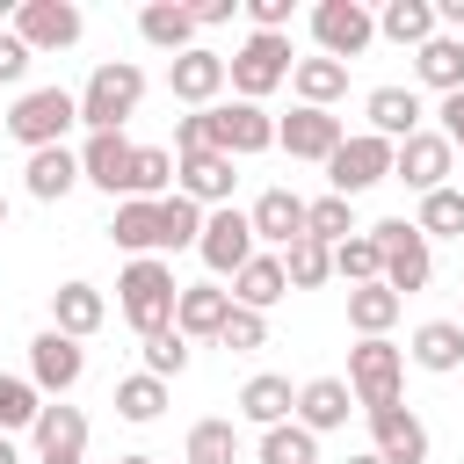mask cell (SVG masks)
I'll return each mask as SVG.
<instances>
[{
	"label": "cell",
	"mask_w": 464,
	"mask_h": 464,
	"mask_svg": "<svg viewBox=\"0 0 464 464\" xmlns=\"http://www.w3.org/2000/svg\"><path fill=\"white\" fill-rule=\"evenodd\" d=\"M174 304H181V283H174V261H123L116 268V312L138 341L152 334H174Z\"/></svg>",
	"instance_id": "1"
},
{
	"label": "cell",
	"mask_w": 464,
	"mask_h": 464,
	"mask_svg": "<svg viewBox=\"0 0 464 464\" xmlns=\"http://www.w3.org/2000/svg\"><path fill=\"white\" fill-rule=\"evenodd\" d=\"M0 123H7V138H14L22 152L72 145V130H80V94H72V87H22Z\"/></svg>",
	"instance_id": "2"
},
{
	"label": "cell",
	"mask_w": 464,
	"mask_h": 464,
	"mask_svg": "<svg viewBox=\"0 0 464 464\" xmlns=\"http://www.w3.org/2000/svg\"><path fill=\"white\" fill-rule=\"evenodd\" d=\"M145 102V65L138 58H102L80 87V130H123Z\"/></svg>",
	"instance_id": "3"
},
{
	"label": "cell",
	"mask_w": 464,
	"mask_h": 464,
	"mask_svg": "<svg viewBox=\"0 0 464 464\" xmlns=\"http://www.w3.org/2000/svg\"><path fill=\"white\" fill-rule=\"evenodd\" d=\"M290 65H297L290 36H261V29H246V36L232 44V58H225L232 102H261V109H268V94H276V87H290Z\"/></svg>",
	"instance_id": "4"
},
{
	"label": "cell",
	"mask_w": 464,
	"mask_h": 464,
	"mask_svg": "<svg viewBox=\"0 0 464 464\" xmlns=\"http://www.w3.org/2000/svg\"><path fill=\"white\" fill-rule=\"evenodd\" d=\"M348 392L362 413H384L406 399V348L384 334V341H355L348 348Z\"/></svg>",
	"instance_id": "5"
},
{
	"label": "cell",
	"mask_w": 464,
	"mask_h": 464,
	"mask_svg": "<svg viewBox=\"0 0 464 464\" xmlns=\"http://www.w3.org/2000/svg\"><path fill=\"white\" fill-rule=\"evenodd\" d=\"M304 29H312V51H319V58L355 65V58L377 44V7H370V0H319V7L304 14Z\"/></svg>",
	"instance_id": "6"
},
{
	"label": "cell",
	"mask_w": 464,
	"mask_h": 464,
	"mask_svg": "<svg viewBox=\"0 0 464 464\" xmlns=\"http://www.w3.org/2000/svg\"><path fill=\"white\" fill-rule=\"evenodd\" d=\"M362 232H370L377 254H384V290H399V297L428 290V276H435V246L420 239L413 218H377V225H362Z\"/></svg>",
	"instance_id": "7"
},
{
	"label": "cell",
	"mask_w": 464,
	"mask_h": 464,
	"mask_svg": "<svg viewBox=\"0 0 464 464\" xmlns=\"http://www.w3.org/2000/svg\"><path fill=\"white\" fill-rule=\"evenodd\" d=\"M392 152H399L392 138H377V130H348L341 152L326 160V196H348V203L370 196L377 181H392Z\"/></svg>",
	"instance_id": "8"
},
{
	"label": "cell",
	"mask_w": 464,
	"mask_h": 464,
	"mask_svg": "<svg viewBox=\"0 0 464 464\" xmlns=\"http://www.w3.org/2000/svg\"><path fill=\"white\" fill-rule=\"evenodd\" d=\"M196 254H203L210 283H232V276H239V268L261 254V239H254V218H246L239 203L210 210V218H203V239H196Z\"/></svg>",
	"instance_id": "9"
},
{
	"label": "cell",
	"mask_w": 464,
	"mask_h": 464,
	"mask_svg": "<svg viewBox=\"0 0 464 464\" xmlns=\"http://www.w3.org/2000/svg\"><path fill=\"white\" fill-rule=\"evenodd\" d=\"M36 58H51V51H72L80 36H87V14H80V0H14V22H7Z\"/></svg>",
	"instance_id": "10"
},
{
	"label": "cell",
	"mask_w": 464,
	"mask_h": 464,
	"mask_svg": "<svg viewBox=\"0 0 464 464\" xmlns=\"http://www.w3.org/2000/svg\"><path fill=\"white\" fill-rule=\"evenodd\" d=\"M80 377H87V341H72V334H58V326L29 334V384H36L44 399H72Z\"/></svg>",
	"instance_id": "11"
},
{
	"label": "cell",
	"mask_w": 464,
	"mask_h": 464,
	"mask_svg": "<svg viewBox=\"0 0 464 464\" xmlns=\"http://www.w3.org/2000/svg\"><path fill=\"white\" fill-rule=\"evenodd\" d=\"M428 94L420 87H399V80H384V87H370L362 94V130H377V138H392V145H406L413 130H428Z\"/></svg>",
	"instance_id": "12"
},
{
	"label": "cell",
	"mask_w": 464,
	"mask_h": 464,
	"mask_svg": "<svg viewBox=\"0 0 464 464\" xmlns=\"http://www.w3.org/2000/svg\"><path fill=\"white\" fill-rule=\"evenodd\" d=\"M341 138H348V123L334 116V109H290V116H276V152H290V160H312V167H326L334 152H341Z\"/></svg>",
	"instance_id": "13"
},
{
	"label": "cell",
	"mask_w": 464,
	"mask_h": 464,
	"mask_svg": "<svg viewBox=\"0 0 464 464\" xmlns=\"http://www.w3.org/2000/svg\"><path fill=\"white\" fill-rule=\"evenodd\" d=\"M450 174H457V152H450V138L428 123V130H413L399 152H392V181H406L413 196H435V188H450Z\"/></svg>",
	"instance_id": "14"
},
{
	"label": "cell",
	"mask_w": 464,
	"mask_h": 464,
	"mask_svg": "<svg viewBox=\"0 0 464 464\" xmlns=\"http://www.w3.org/2000/svg\"><path fill=\"white\" fill-rule=\"evenodd\" d=\"M210 145L232 152V160L276 152V116H268L261 102H218V109H210Z\"/></svg>",
	"instance_id": "15"
},
{
	"label": "cell",
	"mask_w": 464,
	"mask_h": 464,
	"mask_svg": "<svg viewBox=\"0 0 464 464\" xmlns=\"http://www.w3.org/2000/svg\"><path fill=\"white\" fill-rule=\"evenodd\" d=\"M130 167H138V145H130L123 130H87V138H80V174H87V188H102L109 203L130 196Z\"/></svg>",
	"instance_id": "16"
},
{
	"label": "cell",
	"mask_w": 464,
	"mask_h": 464,
	"mask_svg": "<svg viewBox=\"0 0 464 464\" xmlns=\"http://www.w3.org/2000/svg\"><path fill=\"white\" fill-rule=\"evenodd\" d=\"M225 51H210V44H196V51H181L174 65H167V94L181 102V109H218L225 102Z\"/></svg>",
	"instance_id": "17"
},
{
	"label": "cell",
	"mask_w": 464,
	"mask_h": 464,
	"mask_svg": "<svg viewBox=\"0 0 464 464\" xmlns=\"http://www.w3.org/2000/svg\"><path fill=\"white\" fill-rule=\"evenodd\" d=\"M232 188H239V160L232 152H181L174 160V196H188L203 210H225Z\"/></svg>",
	"instance_id": "18"
},
{
	"label": "cell",
	"mask_w": 464,
	"mask_h": 464,
	"mask_svg": "<svg viewBox=\"0 0 464 464\" xmlns=\"http://www.w3.org/2000/svg\"><path fill=\"white\" fill-rule=\"evenodd\" d=\"M246 218H254V239H261V254H290L297 239H304V196L297 188H261L254 203H246Z\"/></svg>",
	"instance_id": "19"
},
{
	"label": "cell",
	"mask_w": 464,
	"mask_h": 464,
	"mask_svg": "<svg viewBox=\"0 0 464 464\" xmlns=\"http://www.w3.org/2000/svg\"><path fill=\"white\" fill-rule=\"evenodd\" d=\"M362 420H370V450H377L384 464H428L435 442H428V420H420L406 399L384 406V413H362Z\"/></svg>",
	"instance_id": "20"
},
{
	"label": "cell",
	"mask_w": 464,
	"mask_h": 464,
	"mask_svg": "<svg viewBox=\"0 0 464 464\" xmlns=\"http://www.w3.org/2000/svg\"><path fill=\"white\" fill-rule=\"evenodd\" d=\"M29 442H36V464H87V413L51 399L29 428Z\"/></svg>",
	"instance_id": "21"
},
{
	"label": "cell",
	"mask_w": 464,
	"mask_h": 464,
	"mask_svg": "<svg viewBox=\"0 0 464 464\" xmlns=\"http://www.w3.org/2000/svg\"><path fill=\"white\" fill-rule=\"evenodd\" d=\"M109 246L130 254V261H167V225H160V203H116L109 210Z\"/></svg>",
	"instance_id": "22"
},
{
	"label": "cell",
	"mask_w": 464,
	"mask_h": 464,
	"mask_svg": "<svg viewBox=\"0 0 464 464\" xmlns=\"http://www.w3.org/2000/svg\"><path fill=\"white\" fill-rule=\"evenodd\" d=\"M22 188H29L36 203H65L72 188H87L80 145H44V152H29V160H22Z\"/></svg>",
	"instance_id": "23"
},
{
	"label": "cell",
	"mask_w": 464,
	"mask_h": 464,
	"mask_svg": "<svg viewBox=\"0 0 464 464\" xmlns=\"http://www.w3.org/2000/svg\"><path fill=\"white\" fill-rule=\"evenodd\" d=\"M225 319H232V290L225 283H181V304H174V334L181 341H218L225 334Z\"/></svg>",
	"instance_id": "24"
},
{
	"label": "cell",
	"mask_w": 464,
	"mask_h": 464,
	"mask_svg": "<svg viewBox=\"0 0 464 464\" xmlns=\"http://www.w3.org/2000/svg\"><path fill=\"white\" fill-rule=\"evenodd\" d=\"M51 326H58V334H72V341H94V334L109 326V297H102L87 276H72V283H58V290H51Z\"/></svg>",
	"instance_id": "25"
},
{
	"label": "cell",
	"mask_w": 464,
	"mask_h": 464,
	"mask_svg": "<svg viewBox=\"0 0 464 464\" xmlns=\"http://www.w3.org/2000/svg\"><path fill=\"white\" fill-rule=\"evenodd\" d=\"M239 420L246 428H283V420H297V384L290 377H276V370H254L246 384H239Z\"/></svg>",
	"instance_id": "26"
},
{
	"label": "cell",
	"mask_w": 464,
	"mask_h": 464,
	"mask_svg": "<svg viewBox=\"0 0 464 464\" xmlns=\"http://www.w3.org/2000/svg\"><path fill=\"white\" fill-rule=\"evenodd\" d=\"M406 362L428 370V377H457L464 370V326L457 319H420L406 334Z\"/></svg>",
	"instance_id": "27"
},
{
	"label": "cell",
	"mask_w": 464,
	"mask_h": 464,
	"mask_svg": "<svg viewBox=\"0 0 464 464\" xmlns=\"http://www.w3.org/2000/svg\"><path fill=\"white\" fill-rule=\"evenodd\" d=\"M138 36L174 65L181 51H196L203 29H196V7H181V0H152V7H138Z\"/></svg>",
	"instance_id": "28"
},
{
	"label": "cell",
	"mask_w": 464,
	"mask_h": 464,
	"mask_svg": "<svg viewBox=\"0 0 464 464\" xmlns=\"http://www.w3.org/2000/svg\"><path fill=\"white\" fill-rule=\"evenodd\" d=\"M348 413H355L348 377H304V384H297V428L334 435V428H348Z\"/></svg>",
	"instance_id": "29"
},
{
	"label": "cell",
	"mask_w": 464,
	"mask_h": 464,
	"mask_svg": "<svg viewBox=\"0 0 464 464\" xmlns=\"http://www.w3.org/2000/svg\"><path fill=\"white\" fill-rule=\"evenodd\" d=\"M413 87L435 94V102H442V94H464V36H442V29H435V36L413 51Z\"/></svg>",
	"instance_id": "30"
},
{
	"label": "cell",
	"mask_w": 464,
	"mask_h": 464,
	"mask_svg": "<svg viewBox=\"0 0 464 464\" xmlns=\"http://www.w3.org/2000/svg\"><path fill=\"white\" fill-rule=\"evenodd\" d=\"M290 94L304 102V109H334V102H348V65L341 58H297L290 65Z\"/></svg>",
	"instance_id": "31"
},
{
	"label": "cell",
	"mask_w": 464,
	"mask_h": 464,
	"mask_svg": "<svg viewBox=\"0 0 464 464\" xmlns=\"http://www.w3.org/2000/svg\"><path fill=\"white\" fill-rule=\"evenodd\" d=\"M290 297V276H283V254H254L239 276H232V304H246V312H276Z\"/></svg>",
	"instance_id": "32"
},
{
	"label": "cell",
	"mask_w": 464,
	"mask_h": 464,
	"mask_svg": "<svg viewBox=\"0 0 464 464\" xmlns=\"http://www.w3.org/2000/svg\"><path fill=\"white\" fill-rule=\"evenodd\" d=\"M435 29H442V22H435V0H384V7H377V36L399 44V51H420Z\"/></svg>",
	"instance_id": "33"
},
{
	"label": "cell",
	"mask_w": 464,
	"mask_h": 464,
	"mask_svg": "<svg viewBox=\"0 0 464 464\" xmlns=\"http://www.w3.org/2000/svg\"><path fill=\"white\" fill-rule=\"evenodd\" d=\"M399 312H406V297H399V290H384V283L348 290V326H355V341H384V334L399 326Z\"/></svg>",
	"instance_id": "34"
},
{
	"label": "cell",
	"mask_w": 464,
	"mask_h": 464,
	"mask_svg": "<svg viewBox=\"0 0 464 464\" xmlns=\"http://www.w3.org/2000/svg\"><path fill=\"white\" fill-rule=\"evenodd\" d=\"M109 406H116V420H130V428H152V420L167 413V384H160V377H145V370H130V377H116Z\"/></svg>",
	"instance_id": "35"
},
{
	"label": "cell",
	"mask_w": 464,
	"mask_h": 464,
	"mask_svg": "<svg viewBox=\"0 0 464 464\" xmlns=\"http://www.w3.org/2000/svg\"><path fill=\"white\" fill-rule=\"evenodd\" d=\"M51 399L29 384V370H0V435H29Z\"/></svg>",
	"instance_id": "36"
},
{
	"label": "cell",
	"mask_w": 464,
	"mask_h": 464,
	"mask_svg": "<svg viewBox=\"0 0 464 464\" xmlns=\"http://www.w3.org/2000/svg\"><path fill=\"white\" fill-rule=\"evenodd\" d=\"M232 457H239V420H225V413L196 420L181 442V464H232Z\"/></svg>",
	"instance_id": "37"
},
{
	"label": "cell",
	"mask_w": 464,
	"mask_h": 464,
	"mask_svg": "<svg viewBox=\"0 0 464 464\" xmlns=\"http://www.w3.org/2000/svg\"><path fill=\"white\" fill-rule=\"evenodd\" d=\"M413 225H420V239H428V246H435V239H464V188L450 181V188L420 196V203H413Z\"/></svg>",
	"instance_id": "38"
},
{
	"label": "cell",
	"mask_w": 464,
	"mask_h": 464,
	"mask_svg": "<svg viewBox=\"0 0 464 464\" xmlns=\"http://www.w3.org/2000/svg\"><path fill=\"white\" fill-rule=\"evenodd\" d=\"M362 225H355V203L348 196H312L304 203V239H319V246H341V239H355Z\"/></svg>",
	"instance_id": "39"
},
{
	"label": "cell",
	"mask_w": 464,
	"mask_h": 464,
	"mask_svg": "<svg viewBox=\"0 0 464 464\" xmlns=\"http://www.w3.org/2000/svg\"><path fill=\"white\" fill-rule=\"evenodd\" d=\"M254 457H261V464H319V435L297 428V420H283V428H261Z\"/></svg>",
	"instance_id": "40"
},
{
	"label": "cell",
	"mask_w": 464,
	"mask_h": 464,
	"mask_svg": "<svg viewBox=\"0 0 464 464\" xmlns=\"http://www.w3.org/2000/svg\"><path fill=\"white\" fill-rule=\"evenodd\" d=\"M334 276H341L348 290H362V283H384V254H377V239H370V232L341 239V246H334Z\"/></svg>",
	"instance_id": "41"
},
{
	"label": "cell",
	"mask_w": 464,
	"mask_h": 464,
	"mask_svg": "<svg viewBox=\"0 0 464 464\" xmlns=\"http://www.w3.org/2000/svg\"><path fill=\"white\" fill-rule=\"evenodd\" d=\"M203 203H188V196H160V225H167V254H181V246H196L203 239Z\"/></svg>",
	"instance_id": "42"
},
{
	"label": "cell",
	"mask_w": 464,
	"mask_h": 464,
	"mask_svg": "<svg viewBox=\"0 0 464 464\" xmlns=\"http://www.w3.org/2000/svg\"><path fill=\"white\" fill-rule=\"evenodd\" d=\"M283 276H290V290H319V283L334 276V246H319V239H297V246L283 254Z\"/></svg>",
	"instance_id": "43"
},
{
	"label": "cell",
	"mask_w": 464,
	"mask_h": 464,
	"mask_svg": "<svg viewBox=\"0 0 464 464\" xmlns=\"http://www.w3.org/2000/svg\"><path fill=\"white\" fill-rule=\"evenodd\" d=\"M138 370L160 377V384H174V377L188 370V341H181V334H152V341H138Z\"/></svg>",
	"instance_id": "44"
},
{
	"label": "cell",
	"mask_w": 464,
	"mask_h": 464,
	"mask_svg": "<svg viewBox=\"0 0 464 464\" xmlns=\"http://www.w3.org/2000/svg\"><path fill=\"white\" fill-rule=\"evenodd\" d=\"M218 348H232V355H254V348H268V312H246V304H232V319H225Z\"/></svg>",
	"instance_id": "45"
},
{
	"label": "cell",
	"mask_w": 464,
	"mask_h": 464,
	"mask_svg": "<svg viewBox=\"0 0 464 464\" xmlns=\"http://www.w3.org/2000/svg\"><path fill=\"white\" fill-rule=\"evenodd\" d=\"M29 65H36V51H29L14 29H0V87H22V80H29Z\"/></svg>",
	"instance_id": "46"
},
{
	"label": "cell",
	"mask_w": 464,
	"mask_h": 464,
	"mask_svg": "<svg viewBox=\"0 0 464 464\" xmlns=\"http://www.w3.org/2000/svg\"><path fill=\"white\" fill-rule=\"evenodd\" d=\"M290 0H246V29H261V36H290Z\"/></svg>",
	"instance_id": "47"
},
{
	"label": "cell",
	"mask_w": 464,
	"mask_h": 464,
	"mask_svg": "<svg viewBox=\"0 0 464 464\" xmlns=\"http://www.w3.org/2000/svg\"><path fill=\"white\" fill-rule=\"evenodd\" d=\"M181 152H218V145H210V109H188V116L174 123V160H181Z\"/></svg>",
	"instance_id": "48"
},
{
	"label": "cell",
	"mask_w": 464,
	"mask_h": 464,
	"mask_svg": "<svg viewBox=\"0 0 464 464\" xmlns=\"http://www.w3.org/2000/svg\"><path fill=\"white\" fill-rule=\"evenodd\" d=\"M435 130L450 138V152H464V94H442L435 102Z\"/></svg>",
	"instance_id": "49"
},
{
	"label": "cell",
	"mask_w": 464,
	"mask_h": 464,
	"mask_svg": "<svg viewBox=\"0 0 464 464\" xmlns=\"http://www.w3.org/2000/svg\"><path fill=\"white\" fill-rule=\"evenodd\" d=\"M232 14H246V0H203L196 7V29H225Z\"/></svg>",
	"instance_id": "50"
},
{
	"label": "cell",
	"mask_w": 464,
	"mask_h": 464,
	"mask_svg": "<svg viewBox=\"0 0 464 464\" xmlns=\"http://www.w3.org/2000/svg\"><path fill=\"white\" fill-rule=\"evenodd\" d=\"M0 464H22V450H14V435H0Z\"/></svg>",
	"instance_id": "51"
},
{
	"label": "cell",
	"mask_w": 464,
	"mask_h": 464,
	"mask_svg": "<svg viewBox=\"0 0 464 464\" xmlns=\"http://www.w3.org/2000/svg\"><path fill=\"white\" fill-rule=\"evenodd\" d=\"M341 464H384V457H377V450H355V457H341Z\"/></svg>",
	"instance_id": "52"
},
{
	"label": "cell",
	"mask_w": 464,
	"mask_h": 464,
	"mask_svg": "<svg viewBox=\"0 0 464 464\" xmlns=\"http://www.w3.org/2000/svg\"><path fill=\"white\" fill-rule=\"evenodd\" d=\"M116 464H160V457H145V450H130V457H116Z\"/></svg>",
	"instance_id": "53"
},
{
	"label": "cell",
	"mask_w": 464,
	"mask_h": 464,
	"mask_svg": "<svg viewBox=\"0 0 464 464\" xmlns=\"http://www.w3.org/2000/svg\"><path fill=\"white\" fill-rule=\"evenodd\" d=\"M7 210H14V203H7V188H0V232H7Z\"/></svg>",
	"instance_id": "54"
},
{
	"label": "cell",
	"mask_w": 464,
	"mask_h": 464,
	"mask_svg": "<svg viewBox=\"0 0 464 464\" xmlns=\"http://www.w3.org/2000/svg\"><path fill=\"white\" fill-rule=\"evenodd\" d=\"M457 326H464V312H457Z\"/></svg>",
	"instance_id": "55"
},
{
	"label": "cell",
	"mask_w": 464,
	"mask_h": 464,
	"mask_svg": "<svg viewBox=\"0 0 464 464\" xmlns=\"http://www.w3.org/2000/svg\"><path fill=\"white\" fill-rule=\"evenodd\" d=\"M457 188H464V181H457Z\"/></svg>",
	"instance_id": "56"
}]
</instances>
